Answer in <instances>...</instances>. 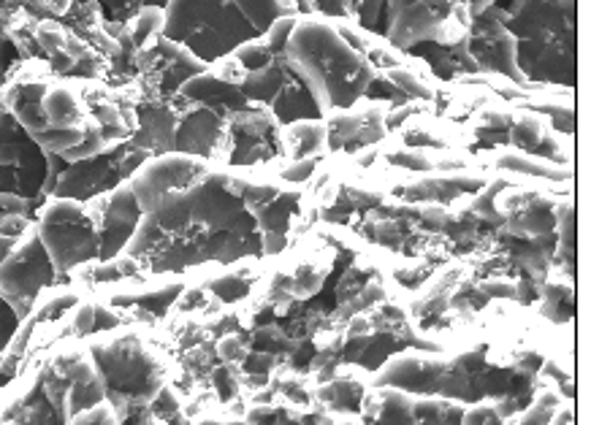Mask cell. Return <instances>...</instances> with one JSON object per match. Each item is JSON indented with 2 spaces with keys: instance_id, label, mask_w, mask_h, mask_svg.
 Instances as JSON below:
<instances>
[{
  "instance_id": "obj_1",
  "label": "cell",
  "mask_w": 591,
  "mask_h": 425,
  "mask_svg": "<svg viewBox=\"0 0 591 425\" xmlns=\"http://www.w3.org/2000/svg\"><path fill=\"white\" fill-rule=\"evenodd\" d=\"M288 66L315 98L323 117L348 109L367 95L378 71L326 20H296L286 44Z\"/></svg>"
},
{
  "instance_id": "obj_2",
  "label": "cell",
  "mask_w": 591,
  "mask_h": 425,
  "mask_svg": "<svg viewBox=\"0 0 591 425\" xmlns=\"http://www.w3.org/2000/svg\"><path fill=\"white\" fill-rule=\"evenodd\" d=\"M163 14V36L209 66L247 38L264 36L277 16L299 11L293 0H166Z\"/></svg>"
},
{
  "instance_id": "obj_3",
  "label": "cell",
  "mask_w": 591,
  "mask_h": 425,
  "mask_svg": "<svg viewBox=\"0 0 591 425\" xmlns=\"http://www.w3.org/2000/svg\"><path fill=\"white\" fill-rule=\"evenodd\" d=\"M36 228L58 274H68L90 260H99V220L88 201L53 198L42 209Z\"/></svg>"
},
{
  "instance_id": "obj_4",
  "label": "cell",
  "mask_w": 591,
  "mask_h": 425,
  "mask_svg": "<svg viewBox=\"0 0 591 425\" xmlns=\"http://www.w3.org/2000/svg\"><path fill=\"white\" fill-rule=\"evenodd\" d=\"M58 276L53 258L38 236L36 223L22 236L14 252L0 263V298L11 304L20 320L31 315L33 304L42 296L44 287H49Z\"/></svg>"
},
{
  "instance_id": "obj_5",
  "label": "cell",
  "mask_w": 591,
  "mask_h": 425,
  "mask_svg": "<svg viewBox=\"0 0 591 425\" xmlns=\"http://www.w3.org/2000/svg\"><path fill=\"white\" fill-rule=\"evenodd\" d=\"M470 33V16H462L459 0H410L389 25V42L413 47L418 42L456 44Z\"/></svg>"
},
{
  "instance_id": "obj_6",
  "label": "cell",
  "mask_w": 591,
  "mask_h": 425,
  "mask_svg": "<svg viewBox=\"0 0 591 425\" xmlns=\"http://www.w3.org/2000/svg\"><path fill=\"white\" fill-rule=\"evenodd\" d=\"M147 157L150 155L130 141V150L112 146V150L101 152V155L95 157H88V161L66 163L58 182H55L53 198H77V201H88V198L101 196V192L125 182Z\"/></svg>"
},
{
  "instance_id": "obj_7",
  "label": "cell",
  "mask_w": 591,
  "mask_h": 425,
  "mask_svg": "<svg viewBox=\"0 0 591 425\" xmlns=\"http://www.w3.org/2000/svg\"><path fill=\"white\" fill-rule=\"evenodd\" d=\"M93 361L106 382V396H119L125 404H150L152 396L161 390V371L139 344L123 342L95 347Z\"/></svg>"
},
{
  "instance_id": "obj_8",
  "label": "cell",
  "mask_w": 591,
  "mask_h": 425,
  "mask_svg": "<svg viewBox=\"0 0 591 425\" xmlns=\"http://www.w3.org/2000/svg\"><path fill=\"white\" fill-rule=\"evenodd\" d=\"M47 179V152L31 139L11 111L0 109V190L20 192L31 201L42 196Z\"/></svg>"
},
{
  "instance_id": "obj_9",
  "label": "cell",
  "mask_w": 591,
  "mask_h": 425,
  "mask_svg": "<svg viewBox=\"0 0 591 425\" xmlns=\"http://www.w3.org/2000/svg\"><path fill=\"white\" fill-rule=\"evenodd\" d=\"M207 174L204 157L182 155V152H163L158 157H147L128 177L130 190L139 201L141 212H150L172 192L185 190Z\"/></svg>"
},
{
  "instance_id": "obj_10",
  "label": "cell",
  "mask_w": 591,
  "mask_h": 425,
  "mask_svg": "<svg viewBox=\"0 0 591 425\" xmlns=\"http://www.w3.org/2000/svg\"><path fill=\"white\" fill-rule=\"evenodd\" d=\"M231 130V155L229 163L234 166H253V163L269 161L282 155V130L275 111L258 101H247L242 109L229 117Z\"/></svg>"
},
{
  "instance_id": "obj_11",
  "label": "cell",
  "mask_w": 591,
  "mask_h": 425,
  "mask_svg": "<svg viewBox=\"0 0 591 425\" xmlns=\"http://www.w3.org/2000/svg\"><path fill=\"white\" fill-rule=\"evenodd\" d=\"M88 203L93 206L95 220H99V260H112L123 255L125 244L130 241L136 225L141 223V214H144L134 190H130L128 179L112 187V190L101 192V196L88 198Z\"/></svg>"
},
{
  "instance_id": "obj_12",
  "label": "cell",
  "mask_w": 591,
  "mask_h": 425,
  "mask_svg": "<svg viewBox=\"0 0 591 425\" xmlns=\"http://www.w3.org/2000/svg\"><path fill=\"white\" fill-rule=\"evenodd\" d=\"M464 47H470L480 68H491V71H502L513 79H524V73L519 71V42L502 22L491 20L488 14L475 16V27L464 38Z\"/></svg>"
},
{
  "instance_id": "obj_13",
  "label": "cell",
  "mask_w": 591,
  "mask_h": 425,
  "mask_svg": "<svg viewBox=\"0 0 591 425\" xmlns=\"http://www.w3.org/2000/svg\"><path fill=\"white\" fill-rule=\"evenodd\" d=\"M448 366L424 355H396L380 371L378 385L405 390L410 396H431L442 393L445 388Z\"/></svg>"
},
{
  "instance_id": "obj_14",
  "label": "cell",
  "mask_w": 591,
  "mask_h": 425,
  "mask_svg": "<svg viewBox=\"0 0 591 425\" xmlns=\"http://www.w3.org/2000/svg\"><path fill=\"white\" fill-rule=\"evenodd\" d=\"M179 101L185 104V98ZM182 104L177 101H155V104H147L139 111V130L134 135V144L139 150H144L147 155H163V152H172L174 133L179 128L182 117Z\"/></svg>"
},
{
  "instance_id": "obj_15",
  "label": "cell",
  "mask_w": 591,
  "mask_h": 425,
  "mask_svg": "<svg viewBox=\"0 0 591 425\" xmlns=\"http://www.w3.org/2000/svg\"><path fill=\"white\" fill-rule=\"evenodd\" d=\"M179 93L185 95V98L196 101V104L212 106L215 111H220V115H225V117H231L234 111H239L244 104H247V95L242 93L239 84L223 82V79L215 76L209 68H204L201 73L187 79V82L179 87Z\"/></svg>"
},
{
  "instance_id": "obj_16",
  "label": "cell",
  "mask_w": 591,
  "mask_h": 425,
  "mask_svg": "<svg viewBox=\"0 0 591 425\" xmlns=\"http://www.w3.org/2000/svg\"><path fill=\"white\" fill-rule=\"evenodd\" d=\"M328 146V125L321 117L293 120L282 130V150L293 157H321Z\"/></svg>"
},
{
  "instance_id": "obj_17",
  "label": "cell",
  "mask_w": 591,
  "mask_h": 425,
  "mask_svg": "<svg viewBox=\"0 0 591 425\" xmlns=\"http://www.w3.org/2000/svg\"><path fill=\"white\" fill-rule=\"evenodd\" d=\"M556 228V212L554 203L545 198H524L515 209L513 217L508 220V231L513 236H524V239H534V236L554 234Z\"/></svg>"
},
{
  "instance_id": "obj_18",
  "label": "cell",
  "mask_w": 591,
  "mask_h": 425,
  "mask_svg": "<svg viewBox=\"0 0 591 425\" xmlns=\"http://www.w3.org/2000/svg\"><path fill=\"white\" fill-rule=\"evenodd\" d=\"M42 111L47 117V125L53 128H82V106L73 90L68 87H49L42 95Z\"/></svg>"
},
{
  "instance_id": "obj_19",
  "label": "cell",
  "mask_w": 591,
  "mask_h": 425,
  "mask_svg": "<svg viewBox=\"0 0 591 425\" xmlns=\"http://www.w3.org/2000/svg\"><path fill=\"white\" fill-rule=\"evenodd\" d=\"M369 404H374L372 415L378 423H413V396L405 390L380 385L378 393H372Z\"/></svg>"
},
{
  "instance_id": "obj_20",
  "label": "cell",
  "mask_w": 591,
  "mask_h": 425,
  "mask_svg": "<svg viewBox=\"0 0 591 425\" xmlns=\"http://www.w3.org/2000/svg\"><path fill=\"white\" fill-rule=\"evenodd\" d=\"M464 406L451 399L413 396V423H462Z\"/></svg>"
},
{
  "instance_id": "obj_21",
  "label": "cell",
  "mask_w": 591,
  "mask_h": 425,
  "mask_svg": "<svg viewBox=\"0 0 591 425\" xmlns=\"http://www.w3.org/2000/svg\"><path fill=\"white\" fill-rule=\"evenodd\" d=\"M363 396H367L363 393V385L350 377H334L332 382L321 388V399L326 401L334 412H348V415L361 412Z\"/></svg>"
},
{
  "instance_id": "obj_22",
  "label": "cell",
  "mask_w": 591,
  "mask_h": 425,
  "mask_svg": "<svg viewBox=\"0 0 591 425\" xmlns=\"http://www.w3.org/2000/svg\"><path fill=\"white\" fill-rule=\"evenodd\" d=\"M163 20H166L163 5L155 3L141 5V9L136 11L134 20L128 22V36L130 42H134V47H147L150 42H155L163 33Z\"/></svg>"
},
{
  "instance_id": "obj_23",
  "label": "cell",
  "mask_w": 591,
  "mask_h": 425,
  "mask_svg": "<svg viewBox=\"0 0 591 425\" xmlns=\"http://www.w3.org/2000/svg\"><path fill=\"white\" fill-rule=\"evenodd\" d=\"M548 141V130H545V125L540 122L537 117H521V120L515 122V128L510 130V144H513L515 150H524L526 155L543 157Z\"/></svg>"
},
{
  "instance_id": "obj_24",
  "label": "cell",
  "mask_w": 591,
  "mask_h": 425,
  "mask_svg": "<svg viewBox=\"0 0 591 425\" xmlns=\"http://www.w3.org/2000/svg\"><path fill=\"white\" fill-rule=\"evenodd\" d=\"M556 252L567 260V265L572 269V260H576V206L565 203L556 217Z\"/></svg>"
},
{
  "instance_id": "obj_25",
  "label": "cell",
  "mask_w": 591,
  "mask_h": 425,
  "mask_svg": "<svg viewBox=\"0 0 591 425\" xmlns=\"http://www.w3.org/2000/svg\"><path fill=\"white\" fill-rule=\"evenodd\" d=\"M499 166L502 168H510V172H521V174H537V177H548V179H559L556 177V168H551V166H543V163L537 161V157L534 155H505V157H499Z\"/></svg>"
},
{
  "instance_id": "obj_26",
  "label": "cell",
  "mask_w": 591,
  "mask_h": 425,
  "mask_svg": "<svg viewBox=\"0 0 591 425\" xmlns=\"http://www.w3.org/2000/svg\"><path fill=\"white\" fill-rule=\"evenodd\" d=\"M117 421L119 417H117L115 404H112V399H101L99 404L88 406V410L77 412V415L71 417V423H77V425H112Z\"/></svg>"
},
{
  "instance_id": "obj_27",
  "label": "cell",
  "mask_w": 591,
  "mask_h": 425,
  "mask_svg": "<svg viewBox=\"0 0 591 425\" xmlns=\"http://www.w3.org/2000/svg\"><path fill=\"white\" fill-rule=\"evenodd\" d=\"M182 285H169V287H161V291H152V293H144V296L136 298V304L144 306V309L155 311V315H163V311L169 309V306L174 304V298L179 296Z\"/></svg>"
},
{
  "instance_id": "obj_28",
  "label": "cell",
  "mask_w": 591,
  "mask_h": 425,
  "mask_svg": "<svg viewBox=\"0 0 591 425\" xmlns=\"http://www.w3.org/2000/svg\"><path fill=\"white\" fill-rule=\"evenodd\" d=\"M212 291L218 293L220 302L231 304V302H239V298H244L250 293V282H244L242 276H223V280H218L212 285Z\"/></svg>"
},
{
  "instance_id": "obj_29",
  "label": "cell",
  "mask_w": 591,
  "mask_h": 425,
  "mask_svg": "<svg viewBox=\"0 0 591 425\" xmlns=\"http://www.w3.org/2000/svg\"><path fill=\"white\" fill-rule=\"evenodd\" d=\"M20 322L22 320L16 317V311L11 309V304L0 298V353H3V350L11 344V339L16 337V331H20Z\"/></svg>"
},
{
  "instance_id": "obj_30",
  "label": "cell",
  "mask_w": 591,
  "mask_h": 425,
  "mask_svg": "<svg viewBox=\"0 0 591 425\" xmlns=\"http://www.w3.org/2000/svg\"><path fill=\"white\" fill-rule=\"evenodd\" d=\"M288 337L280 331V328H260L255 333V347L264 350V353H280L282 347H288Z\"/></svg>"
},
{
  "instance_id": "obj_31",
  "label": "cell",
  "mask_w": 591,
  "mask_h": 425,
  "mask_svg": "<svg viewBox=\"0 0 591 425\" xmlns=\"http://www.w3.org/2000/svg\"><path fill=\"white\" fill-rule=\"evenodd\" d=\"M11 214H31V201L20 192H5L0 190V223Z\"/></svg>"
},
{
  "instance_id": "obj_32",
  "label": "cell",
  "mask_w": 591,
  "mask_h": 425,
  "mask_svg": "<svg viewBox=\"0 0 591 425\" xmlns=\"http://www.w3.org/2000/svg\"><path fill=\"white\" fill-rule=\"evenodd\" d=\"M391 79H394L396 87H402L405 93L415 95V98H429V95H431V90L426 87V84L420 82V79H415L410 71H391Z\"/></svg>"
},
{
  "instance_id": "obj_33",
  "label": "cell",
  "mask_w": 591,
  "mask_h": 425,
  "mask_svg": "<svg viewBox=\"0 0 591 425\" xmlns=\"http://www.w3.org/2000/svg\"><path fill=\"white\" fill-rule=\"evenodd\" d=\"M218 353L225 364H242V361L247 358L250 350L244 347V342L239 337H225L223 342L218 344Z\"/></svg>"
},
{
  "instance_id": "obj_34",
  "label": "cell",
  "mask_w": 591,
  "mask_h": 425,
  "mask_svg": "<svg viewBox=\"0 0 591 425\" xmlns=\"http://www.w3.org/2000/svg\"><path fill=\"white\" fill-rule=\"evenodd\" d=\"M212 382H215V388H218L220 399L229 401V399H234V396L239 393V382H236L234 371H231V364L223 366V368H218V371L212 374Z\"/></svg>"
},
{
  "instance_id": "obj_35",
  "label": "cell",
  "mask_w": 591,
  "mask_h": 425,
  "mask_svg": "<svg viewBox=\"0 0 591 425\" xmlns=\"http://www.w3.org/2000/svg\"><path fill=\"white\" fill-rule=\"evenodd\" d=\"M505 417L497 412V404H477L473 410H464L462 423H502Z\"/></svg>"
},
{
  "instance_id": "obj_36",
  "label": "cell",
  "mask_w": 591,
  "mask_h": 425,
  "mask_svg": "<svg viewBox=\"0 0 591 425\" xmlns=\"http://www.w3.org/2000/svg\"><path fill=\"white\" fill-rule=\"evenodd\" d=\"M554 406H556V399L551 401L548 396H540L537 404H534L532 410L521 417V423H551L554 421Z\"/></svg>"
},
{
  "instance_id": "obj_37",
  "label": "cell",
  "mask_w": 591,
  "mask_h": 425,
  "mask_svg": "<svg viewBox=\"0 0 591 425\" xmlns=\"http://www.w3.org/2000/svg\"><path fill=\"white\" fill-rule=\"evenodd\" d=\"M317 161H321V157H315V155H312V157H296L291 166L286 168V174H282V177L291 179V182H304V179L310 177L312 172H315Z\"/></svg>"
},
{
  "instance_id": "obj_38",
  "label": "cell",
  "mask_w": 591,
  "mask_h": 425,
  "mask_svg": "<svg viewBox=\"0 0 591 425\" xmlns=\"http://www.w3.org/2000/svg\"><path fill=\"white\" fill-rule=\"evenodd\" d=\"M73 331L79 333V337H84V333L95 331V304H82L77 309V315H73Z\"/></svg>"
},
{
  "instance_id": "obj_39",
  "label": "cell",
  "mask_w": 591,
  "mask_h": 425,
  "mask_svg": "<svg viewBox=\"0 0 591 425\" xmlns=\"http://www.w3.org/2000/svg\"><path fill=\"white\" fill-rule=\"evenodd\" d=\"M317 11L328 16H348L354 11V0H315Z\"/></svg>"
},
{
  "instance_id": "obj_40",
  "label": "cell",
  "mask_w": 591,
  "mask_h": 425,
  "mask_svg": "<svg viewBox=\"0 0 591 425\" xmlns=\"http://www.w3.org/2000/svg\"><path fill=\"white\" fill-rule=\"evenodd\" d=\"M280 412L275 410V406H253V410L247 412V421L250 423H271V421H280Z\"/></svg>"
},
{
  "instance_id": "obj_41",
  "label": "cell",
  "mask_w": 591,
  "mask_h": 425,
  "mask_svg": "<svg viewBox=\"0 0 591 425\" xmlns=\"http://www.w3.org/2000/svg\"><path fill=\"white\" fill-rule=\"evenodd\" d=\"M117 317L109 315L106 306H95V331H106V328H115Z\"/></svg>"
},
{
  "instance_id": "obj_42",
  "label": "cell",
  "mask_w": 591,
  "mask_h": 425,
  "mask_svg": "<svg viewBox=\"0 0 591 425\" xmlns=\"http://www.w3.org/2000/svg\"><path fill=\"white\" fill-rule=\"evenodd\" d=\"M396 163H402V166H410V168H429V163H426L424 155H415V152H405V155H396Z\"/></svg>"
},
{
  "instance_id": "obj_43",
  "label": "cell",
  "mask_w": 591,
  "mask_h": 425,
  "mask_svg": "<svg viewBox=\"0 0 591 425\" xmlns=\"http://www.w3.org/2000/svg\"><path fill=\"white\" fill-rule=\"evenodd\" d=\"M22 236H0V263H3L5 258H9L11 252H14V247L20 244Z\"/></svg>"
},
{
  "instance_id": "obj_44",
  "label": "cell",
  "mask_w": 591,
  "mask_h": 425,
  "mask_svg": "<svg viewBox=\"0 0 591 425\" xmlns=\"http://www.w3.org/2000/svg\"><path fill=\"white\" fill-rule=\"evenodd\" d=\"M44 3H47L55 14H66V11L71 9V0H44Z\"/></svg>"
}]
</instances>
